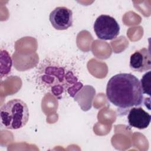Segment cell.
<instances>
[{
  "label": "cell",
  "mask_w": 151,
  "mask_h": 151,
  "mask_svg": "<svg viewBox=\"0 0 151 151\" xmlns=\"http://www.w3.org/2000/svg\"><path fill=\"white\" fill-rule=\"evenodd\" d=\"M106 96L112 104L123 110L140 106L144 99L140 80L130 73H119L111 77L107 84Z\"/></svg>",
  "instance_id": "obj_1"
},
{
  "label": "cell",
  "mask_w": 151,
  "mask_h": 151,
  "mask_svg": "<svg viewBox=\"0 0 151 151\" xmlns=\"http://www.w3.org/2000/svg\"><path fill=\"white\" fill-rule=\"evenodd\" d=\"M29 116L27 104L20 99L11 100L1 107V123L7 129L17 130L23 127L27 123Z\"/></svg>",
  "instance_id": "obj_2"
},
{
  "label": "cell",
  "mask_w": 151,
  "mask_h": 151,
  "mask_svg": "<svg viewBox=\"0 0 151 151\" xmlns=\"http://www.w3.org/2000/svg\"><path fill=\"white\" fill-rule=\"evenodd\" d=\"M96 36L102 40L116 38L120 32V25L117 21L108 15H101L96 19L93 25Z\"/></svg>",
  "instance_id": "obj_3"
},
{
  "label": "cell",
  "mask_w": 151,
  "mask_h": 151,
  "mask_svg": "<svg viewBox=\"0 0 151 151\" xmlns=\"http://www.w3.org/2000/svg\"><path fill=\"white\" fill-rule=\"evenodd\" d=\"M52 26L57 30H65L73 25V12L65 6H58L49 16Z\"/></svg>",
  "instance_id": "obj_4"
},
{
  "label": "cell",
  "mask_w": 151,
  "mask_h": 151,
  "mask_svg": "<svg viewBox=\"0 0 151 151\" xmlns=\"http://www.w3.org/2000/svg\"><path fill=\"white\" fill-rule=\"evenodd\" d=\"M129 66L134 71L139 73L151 69V56L150 50L143 48L136 51L130 55Z\"/></svg>",
  "instance_id": "obj_5"
},
{
  "label": "cell",
  "mask_w": 151,
  "mask_h": 151,
  "mask_svg": "<svg viewBox=\"0 0 151 151\" xmlns=\"http://www.w3.org/2000/svg\"><path fill=\"white\" fill-rule=\"evenodd\" d=\"M127 120L129 124L131 127L142 130L149 126L151 120V116L143 108L133 107L129 111Z\"/></svg>",
  "instance_id": "obj_6"
},
{
  "label": "cell",
  "mask_w": 151,
  "mask_h": 151,
  "mask_svg": "<svg viewBox=\"0 0 151 151\" xmlns=\"http://www.w3.org/2000/svg\"><path fill=\"white\" fill-rule=\"evenodd\" d=\"M12 61L8 52L1 50V78L6 76L11 71Z\"/></svg>",
  "instance_id": "obj_7"
},
{
  "label": "cell",
  "mask_w": 151,
  "mask_h": 151,
  "mask_svg": "<svg viewBox=\"0 0 151 151\" xmlns=\"http://www.w3.org/2000/svg\"><path fill=\"white\" fill-rule=\"evenodd\" d=\"M150 71L146 73L142 77L140 82V86L142 87V90L143 94H147L150 96Z\"/></svg>",
  "instance_id": "obj_8"
}]
</instances>
